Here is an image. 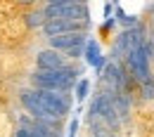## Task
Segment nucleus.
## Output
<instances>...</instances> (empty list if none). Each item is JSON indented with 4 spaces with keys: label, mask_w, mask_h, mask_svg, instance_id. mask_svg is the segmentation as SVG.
<instances>
[{
    "label": "nucleus",
    "mask_w": 154,
    "mask_h": 137,
    "mask_svg": "<svg viewBox=\"0 0 154 137\" xmlns=\"http://www.w3.org/2000/svg\"><path fill=\"white\" fill-rule=\"evenodd\" d=\"M81 69L74 64H66L62 69H36L31 73V88H40V90H57V92H69L76 85Z\"/></svg>",
    "instance_id": "nucleus-1"
},
{
    "label": "nucleus",
    "mask_w": 154,
    "mask_h": 137,
    "mask_svg": "<svg viewBox=\"0 0 154 137\" xmlns=\"http://www.w3.org/2000/svg\"><path fill=\"white\" fill-rule=\"evenodd\" d=\"M152 57H149V50H147V40L145 43H137L135 47H131L123 57V66L126 71L131 73V78L140 85L152 76Z\"/></svg>",
    "instance_id": "nucleus-2"
},
{
    "label": "nucleus",
    "mask_w": 154,
    "mask_h": 137,
    "mask_svg": "<svg viewBox=\"0 0 154 137\" xmlns=\"http://www.w3.org/2000/svg\"><path fill=\"white\" fill-rule=\"evenodd\" d=\"M19 102H21V106L29 111L31 118L43 121V123H48V125H52V128H62V121H59L57 116H52V111L38 99L36 88H24V90L19 92Z\"/></svg>",
    "instance_id": "nucleus-3"
},
{
    "label": "nucleus",
    "mask_w": 154,
    "mask_h": 137,
    "mask_svg": "<svg viewBox=\"0 0 154 137\" xmlns=\"http://www.w3.org/2000/svg\"><path fill=\"white\" fill-rule=\"evenodd\" d=\"M43 12L48 19H74L90 24V10L88 5L78 2H55V5H43Z\"/></svg>",
    "instance_id": "nucleus-4"
},
{
    "label": "nucleus",
    "mask_w": 154,
    "mask_h": 137,
    "mask_svg": "<svg viewBox=\"0 0 154 137\" xmlns=\"http://www.w3.org/2000/svg\"><path fill=\"white\" fill-rule=\"evenodd\" d=\"M36 95H38V99L52 111V116H57L59 121H64V118L69 116V111H71V97H69L66 92L40 90V88H36Z\"/></svg>",
    "instance_id": "nucleus-5"
},
{
    "label": "nucleus",
    "mask_w": 154,
    "mask_h": 137,
    "mask_svg": "<svg viewBox=\"0 0 154 137\" xmlns=\"http://www.w3.org/2000/svg\"><path fill=\"white\" fill-rule=\"evenodd\" d=\"M90 24L85 21H74V19H48L40 26L43 38H52V36H62V33H74V31H88Z\"/></svg>",
    "instance_id": "nucleus-6"
},
{
    "label": "nucleus",
    "mask_w": 154,
    "mask_h": 137,
    "mask_svg": "<svg viewBox=\"0 0 154 137\" xmlns=\"http://www.w3.org/2000/svg\"><path fill=\"white\" fill-rule=\"evenodd\" d=\"M88 38H90L88 31H74V33H62V36H52V38H45V40H48V47H52L57 52H66L71 47L85 45Z\"/></svg>",
    "instance_id": "nucleus-7"
},
{
    "label": "nucleus",
    "mask_w": 154,
    "mask_h": 137,
    "mask_svg": "<svg viewBox=\"0 0 154 137\" xmlns=\"http://www.w3.org/2000/svg\"><path fill=\"white\" fill-rule=\"evenodd\" d=\"M83 59H85L88 66L95 69L97 76L102 73V69H104L107 61H109L107 55H102V47H100V43H97L95 38H88V40H85V45H83Z\"/></svg>",
    "instance_id": "nucleus-8"
},
{
    "label": "nucleus",
    "mask_w": 154,
    "mask_h": 137,
    "mask_svg": "<svg viewBox=\"0 0 154 137\" xmlns=\"http://www.w3.org/2000/svg\"><path fill=\"white\" fill-rule=\"evenodd\" d=\"M62 66H66L64 52H57V50H52V47H45V50H40L38 55H36V69L52 71V69H62Z\"/></svg>",
    "instance_id": "nucleus-9"
},
{
    "label": "nucleus",
    "mask_w": 154,
    "mask_h": 137,
    "mask_svg": "<svg viewBox=\"0 0 154 137\" xmlns=\"http://www.w3.org/2000/svg\"><path fill=\"white\" fill-rule=\"evenodd\" d=\"M109 92V90H107ZM112 104H114L116 116L121 118V123H126L131 118V109H133V102H131V92H109Z\"/></svg>",
    "instance_id": "nucleus-10"
},
{
    "label": "nucleus",
    "mask_w": 154,
    "mask_h": 137,
    "mask_svg": "<svg viewBox=\"0 0 154 137\" xmlns=\"http://www.w3.org/2000/svg\"><path fill=\"white\" fill-rule=\"evenodd\" d=\"M45 21H48V17H45L43 7H36V10H29V12L24 14V24H26V28H29V31H36V28L40 31V26H43Z\"/></svg>",
    "instance_id": "nucleus-11"
},
{
    "label": "nucleus",
    "mask_w": 154,
    "mask_h": 137,
    "mask_svg": "<svg viewBox=\"0 0 154 137\" xmlns=\"http://www.w3.org/2000/svg\"><path fill=\"white\" fill-rule=\"evenodd\" d=\"M114 17H116V24H121L123 28H133V26L140 24V17H137V14H128V12H123L119 5L114 7Z\"/></svg>",
    "instance_id": "nucleus-12"
},
{
    "label": "nucleus",
    "mask_w": 154,
    "mask_h": 137,
    "mask_svg": "<svg viewBox=\"0 0 154 137\" xmlns=\"http://www.w3.org/2000/svg\"><path fill=\"white\" fill-rule=\"evenodd\" d=\"M74 95H76L78 104H83V102L88 99V95H90V80L88 78H78L76 85H74Z\"/></svg>",
    "instance_id": "nucleus-13"
},
{
    "label": "nucleus",
    "mask_w": 154,
    "mask_h": 137,
    "mask_svg": "<svg viewBox=\"0 0 154 137\" xmlns=\"http://www.w3.org/2000/svg\"><path fill=\"white\" fill-rule=\"evenodd\" d=\"M140 92H142V99H154V76L145 80V83H140Z\"/></svg>",
    "instance_id": "nucleus-14"
},
{
    "label": "nucleus",
    "mask_w": 154,
    "mask_h": 137,
    "mask_svg": "<svg viewBox=\"0 0 154 137\" xmlns=\"http://www.w3.org/2000/svg\"><path fill=\"white\" fill-rule=\"evenodd\" d=\"M14 7H17V0H0V19L12 17Z\"/></svg>",
    "instance_id": "nucleus-15"
},
{
    "label": "nucleus",
    "mask_w": 154,
    "mask_h": 137,
    "mask_svg": "<svg viewBox=\"0 0 154 137\" xmlns=\"http://www.w3.org/2000/svg\"><path fill=\"white\" fill-rule=\"evenodd\" d=\"M14 137H40L31 125H19L17 130H14Z\"/></svg>",
    "instance_id": "nucleus-16"
},
{
    "label": "nucleus",
    "mask_w": 154,
    "mask_h": 137,
    "mask_svg": "<svg viewBox=\"0 0 154 137\" xmlns=\"http://www.w3.org/2000/svg\"><path fill=\"white\" fill-rule=\"evenodd\" d=\"M64 57H66V59H83V45H81V47H71V50H66Z\"/></svg>",
    "instance_id": "nucleus-17"
},
{
    "label": "nucleus",
    "mask_w": 154,
    "mask_h": 137,
    "mask_svg": "<svg viewBox=\"0 0 154 137\" xmlns=\"http://www.w3.org/2000/svg\"><path fill=\"white\" fill-rule=\"evenodd\" d=\"M147 50H149V57L154 59V26L147 31Z\"/></svg>",
    "instance_id": "nucleus-18"
},
{
    "label": "nucleus",
    "mask_w": 154,
    "mask_h": 137,
    "mask_svg": "<svg viewBox=\"0 0 154 137\" xmlns=\"http://www.w3.org/2000/svg\"><path fill=\"white\" fill-rule=\"evenodd\" d=\"M78 133V116L71 118V123H69V133H66V137H76Z\"/></svg>",
    "instance_id": "nucleus-19"
},
{
    "label": "nucleus",
    "mask_w": 154,
    "mask_h": 137,
    "mask_svg": "<svg viewBox=\"0 0 154 137\" xmlns=\"http://www.w3.org/2000/svg\"><path fill=\"white\" fill-rule=\"evenodd\" d=\"M114 24H116V17L112 14V17H107V19L102 21V31H109V28H114Z\"/></svg>",
    "instance_id": "nucleus-20"
},
{
    "label": "nucleus",
    "mask_w": 154,
    "mask_h": 137,
    "mask_svg": "<svg viewBox=\"0 0 154 137\" xmlns=\"http://www.w3.org/2000/svg\"><path fill=\"white\" fill-rule=\"evenodd\" d=\"M114 14V2H104V10H102V17L107 19V17H112Z\"/></svg>",
    "instance_id": "nucleus-21"
},
{
    "label": "nucleus",
    "mask_w": 154,
    "mask_h": 137,
    "mask_svg": "<svg viewBox=\"0 0 154 137\" xmlns=\"http://www.w3.org/2000/svg\"><path fill=\"white\" fill-rule=\"evenodd\" d=\"M55 2H78V5H88V0H45V5H55Z\"/></svg>",
    "instance_id": "nucleus-22"
},
{
    "label": "nucleus",
    "mask_w": 154,
    "mask_h": 137,
    "mask_svg": "<svg viewBox=\"0 0 154 137\" xmlns=\"http://www.w3.org/2000/svg\"><path fill=\"white\" fill-rule=\"evenodd\" d=\"M147 14H149V19H152V26H154V2L147 7Z\"/></svg>",
    "instance_id": "nucleus-23"
},
{
    "label": "nucleus",
    "mask_w": 154,
    "mask_h": 137,
    "mask_svg": "<svg viewBox=\"0 0 154 137\" xmlns=\"http://www.w3.org/2000/svg\"><path fill=\"white\" fill-rule=\"evenodd\" d=\"M38 0H17V5H36Z\"/></svg>",
    "instance_id": "nucleus-24"
},
{
    "label": "nucleus",
    "mask_w": 154,
    "mask_h": 137,
    "mask_svg": "<svg viewBox=\"0 0 154 137\" xmlns=\"http://www.w3.org/2000/svg\"><path fill=\"white\" fill-rule=\"evenodd\" d=\"M109 2H114V5H119V0H109Z\"/></svg>",
    "instance_id": "nucleus-25"
}]
</instances>
